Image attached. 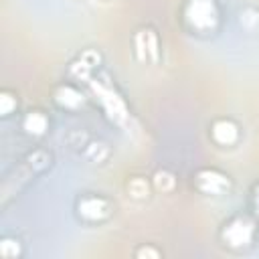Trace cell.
<instances>
[{
  "label": "cell",
  "instance_id": "7a4b0ae2",
  "mask_svg": "<svg viewBox=\"0 0 259 259\" xmlns=\"http://www.w3.org/2000/svg\"><path fill=\"white\" fill-rule=\"evenodd\" d=\"M257 237V223L251 214L237 212L229 217L221 227V241L231 249H245L253 245Z\"/></svg>",
  "mask_w": 259,
  "mask_h": 259
},
{
  "label": "cell",
  "instance_id": "52a82bcc",
  "mask_svg": "<svg viewBox=\"0 0 259 259\" xmlns=\"http://www.w3.org/2000/svg\"><path fill=\"white\" fill-rule=\"evenodd\" d=\"M210 140L221 148H233L241 142V125L233 117H217L208 125Z\"/></svg>",
  "mask_w": 259,
  "mask_h": 259
},
{
  "label": "cell",
  "instance_id": "3957f363",
  "mask_svg": "<svg viewBox=\"0 0 259 259\" xmlns=\"http://www.w3.org/2000/svg\"><path fill=\"white\" fill-rule=\"evenodd\" d=\"M51 162H53V154H51L49 150H45V148H36L34 152H30L28 156H24V158L20 160V164L16 166L14 176H12L16 184H14L6 194H2V198L6 200V196H10V194L22 190L30 180H34V176L42 174V172L51 166Z\"/></svg>",
  "mask_w": 259,
  "mask_h": 259
},
{
  "label": "cell",
  "instance_id": "8fae6325",
  "mask_svg": "<svg viewBox=\"0 0 259 259\" xmlns=\"http://www.w3.org/2000/svg\"><path fill=\"white\" fill-rule=\"evenodd\" d=\"M18 105V101H16V95L14 93H10L8 89H2L0 91V109H2V115L6 117V115H10L12 113V109Z\"/></svg>",
  "mask_w": 259,
  "mask_h": 259
},
{
  "label": "cell",
  "instance_id": "ba28073f",
  "mask_svg": "<svg viewBox=\"0 0 259 259\" xmlns=\"http://www.w3.org/2000/svg\"><path fill=\"white\" fill-rule=\"evenodd\" d=\"M55 101L65 109H77L83 105V93L73 83H61L55 89Z\"/></svg>",
  "mask_w": 259,
  "mask_h": 259
},
{
  "label": "cell",
  "instance_id": "277c9868",
  "mask_svg": "<svg viewBox=\"0 0 259 259\" xmlns=\"http://www.w3.org/2000/svg\"><path fill=\"white\" fill-rule=\"evenodd\" d=\"M194 188L206 196H223L231 190V176L219 168H200L194 172Z\"/></svg>",
  "mask_w": 259,
  "mask_h": 259
},
{
  "label": "cell",
  "instance_id": "7c38bea8",
  "mask_svg": "<svg viewBox=\"0 0 259 259\" xmlns=\"http://www.w3.org/2000/svg\"><path fill=\"white\" fill-rule=\"evenodd\" d=\"M251 200H253L255 214L259 217V182H255V186H253V196H251Z\"/></svg>",
  "mask_w": 259,
  "mask_h": 259
},
{
  "label": "cell",
  "instance_id": "9c48e42d",
  "mask_svg": "<svg viewBox=\"0 0 259 259\" xmlns=\"http://www.w3.org/2000/svg\"><path fill=\"white\" fill-rule=\"evenodd\" d=\"M22 130L28 136H34V138L45 136L47 130H49V117H47V113L40 111V109H30L24 115V119H22Z\"/></svg>",
  "mask_w": 259,
  "mask_h": 259
},
{
  "label": "cell",
  "instance_id": "30bf717a",
  "mask_svg": "<svg viewBox=\"0 0 259 259\" xmlns=\"http://www.w3.org/2000/svg\"><path fill=\"white\" fill-rule=\"evenodd\" d=\"M127 192H130L132 198H138V200L148 198V194H150L148 180H146V178H132V180L127 182Z\"/></svg>",
  "mask_w": 259,
  "mask_h": 259
},
{
  "label": "cell",
  "instance_id": "6da1fadb",
  "mask_svg": "<svg viewBox=\"0 0 259 259\" xmlns=\"http://www.w3.org/2000/svg\"><path fill=\"white\" fill-rule=\"evenodd\" d=\"M180 18L192 34L210 36L221 28L223 10L219 0H184Z\"/></svg>",
  "mask_w": 259,
  "mask_h": 259
},
{
  "label": "cell",
  "instance_id": "4fadbf2b",
  "mask_svg": "<svg viewBox=\"0 0 259 259\" xmlns=\"http://www.w3.org/2000/svg\"><path fill=\"white\" fill-rule=\"evenodd\" d=\"M136 255H138V257H142V255H152V257H158L160 253H158L156 249H150V247L146 249V247H142V249H138V251H136Z\"/></svg>",
  "mask_w": 259,
  "mask_h": 259
},
{
  "label": "cell",
  "instance_id": "8992f818",
  "mask_svg": "<svg viewBox=\"0 0 259 259\" xmlns=\"http://www.w3.org/2000/svg\"><path fill=\"white\" fill-rule=\"evenodd\" d=\"M134 53L144 63H156L160 59V38L152 26H142L136 30Z\"/></svg>",
  "mask_w": 259,
  "mask_h": 259
},
{
  "label": "cell",
  "instance_id": "5b68a950",
  "mask_svg": "<svg viewBox=\"0 0 259 259\" xmlns=\"http://www.w3.org/2000/svg\"><path fill=\"white\" fill-rule=\"evenodd\" d=\"M111 212H113L111 200L101 194L89 192L77 198V214L85 223H103L105 219L111 217Z\"/></svg>",
  "mask_w": 259,
  "mask_h": 259
}]
</instances>
